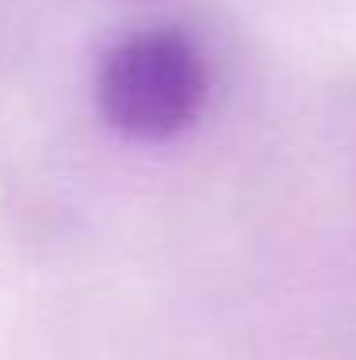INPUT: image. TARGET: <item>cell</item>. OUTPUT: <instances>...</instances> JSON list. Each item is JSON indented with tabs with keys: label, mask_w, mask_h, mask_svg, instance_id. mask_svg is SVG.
Here are the masks:
<instances>
[{
	"label": "cell",
	"mask_w": 356,
	"mask_h": 360,
	"mask_svg": "<svg viewBox=\"0 0 356 360\" xmlns=\"http://www.w3.org/2000/svg\"><path fill=\"white\" fill-rule=\"evenodd\" d=\"M211 73L199 42L176 27H150L112 42L96 65V108L134 142H169L203 115Z\"/></svg>",
	"instance_id": "obj_1"
}]
</instances>
